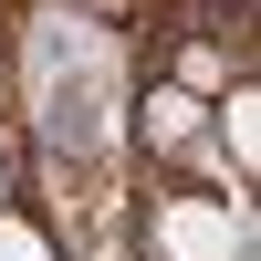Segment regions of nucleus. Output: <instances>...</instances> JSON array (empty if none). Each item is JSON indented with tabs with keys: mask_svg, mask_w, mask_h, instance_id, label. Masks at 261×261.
<instances>
[{
	"mask_svg": "<svg viewBox=\"0 0 261 261\" xmlns=\"http://www.w3.org/2000/svg\"><path fill=\"white\" fill-rule=\"evenodd\" d=\"M157 251L167 261H241V220L220 199H167L157 209Z\"/></svg>",
	"mask_w": 261,
	"mask_h": 261,
	"instance_id": "1",
	"label": "nucleus"
},
{
	"mask_svg": "<svg viewBox=\"0 0 261 261\" xmlns=\"http://www.w3.org/2000/svg\"><path fill=\"white\" fill-rule=\"evenodd\" d=\"M199 94H188V84H167V94H146V146H199Z\"/></svg>",
	"mask_w": 261,
	"mask_h": 261,
	"instance_id": "2",
	"label": "nucleus"
},
{
	"mask_svg": "<svg viewBox=\"0 0 261 261\" xmlns=\"http://www.w3.org/2000/svg\"><path fill=\"white\" fill-rule=\"evenodd\" d=\"M220 146H230V167H241V178L261 167V94H230V105H220Z\"/></svg>",
	"mask_w": 261,
	"mask_h": 261,
	"instance_id": "3",
	"label": "nucleus"
},
{
	"mask_svg": "<svg viewBox=\"0 0 261 261\" xmlns=\"http://www.w3.org/2000/svg\"><path fill=\"white\" fill-rule=\"evenodd\" d=\"M0 261H63L53 241H42V230L32 220H11V209H0Z\"/></svg>",
	"mask_w": 261,
	"mask_h": 261,
	"instance_id": "4",
	"label": "nucleus"
},
{
	"mask_svg": "<svg viewBox=\"0 0 261 261\" xmlns=\"http://www.w3.org/2000/svg\"><path fill=\"white\" fill-rule=\"evenodd\" d=\"M0 188H11V178H0Z\"/></svg>",
	"mask_w": 261,
	"mask_h": 261,
	"instance_id": "5",
	"label": "nucleus"
}]
</instances>
